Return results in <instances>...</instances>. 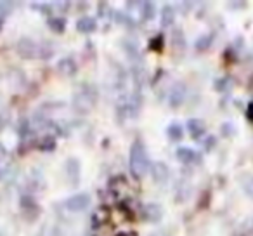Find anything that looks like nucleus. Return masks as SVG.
<instances>
[{"label":"nucleus","instance_id":"nucleus-1","mask_svg":"<svg viewBox=\"0 0 253 236\" xmlns=\"http://www.w3.org/2000/svg\"><path fill=\"white\" fill-rule=\"evenodd\" d=\"M128 165H130V172L134 174V177H142L149 169V156L148 151L144 148V142L135 141L130 148V160H128Z\"/></svg>","mask_w":253,"mask_h":236},{"label":"nucleus","instance_id":"nucleus-2","mask_svg":"<svg viewBox=\"0 0 253 236\" xmlns=\"http://www.w3.org/2000/svg\"><path fill=\"white\" fill-rule=\"evenodd\" d=\"M88 203H90V196L87 193H78L68 198L64 205H66V208L70 212H84L88 207Z\"/></svg>","mask_w":253,"mask_h":236},{"label":"nucleus","instance_id":"nucleus-3","mask_svg":"<svg viewBox=\"0 0 253 236\" xmlns=\"http://www.w3.org/2000/svg\"><path fill=\"white\" fill-rule=\"evenodd\" d=\"M177 158H179L182 163H193V165L201 163L200 153L193 151V149H189V148H179L177 149Z\"/></svg>","mask_w":253,"mask_h":236},{"label":"nucleus","instance_id":"nucleus-4","mask_svg":"<svg viewBox=\"0 0 253 236\" xmlns=\"http://www.w3.org/2000/svg\"><path fill=\"white\" fill-rule=\"evenodd\" d=\"M77 30L80 33H85V35L94 33L95 30H97V21H95L94 18H82L80 21L77 23Z\"/></svg>","mask_w":253,"mask_h":236},{"label":"nucleus","instance_id":"nucleus-5","mask_svg":"<svg viewBox=\"0 0 253 236\" xmlns=\"http://www.w3.org/2000/svg\"><path fill=\"white\" fill-rule=\"evenodd\" d=\"M184 94H186V87L182 84H177L172 89V92H170V102H172V106H179L184 101Z\"/></svg>","mask_w":253,"mask_h":236},{"label":"nucleus","instance_id":"nucleus-6","mask_svg":"<svg viewBox=\"0 0 253 236\" xmlns=\"http://www.w3.org/2000/svg\"><path fill=\"white\" fill-rule=\"evenodd\" d=\"M167 177H169V167L162 162L155 163V165H153V179L158 181V183H163Z\"/></svg>","mask_w":253,"mask_h":236},{"label":"nucleus","instance_id":"nucleus-7","mask_svg":"<svg viewBox=\"0 0 253 236\" xmlns=\"http://www.w3.org/2000/svg\"><path fill=\"white\" fill-rule=\"evenodd\" d=\"M167 136H169L170 141L179 142L180 139H182V136H184L182 125H179V124H172V125H169V129H167Z\"/></svg>","mask_w":253,"mask_h":236},{"label":"nucleus","instance_id":"nucleus-8","mask_svg":"<svg viewBox=\"0 0 253 236\" xmlns=\"http://www.w3.org/2000/svg\"><path fill=\"white\" fill-rule=\"evenodd\" d=\"M187 129H189V132L193 134V138H200L205 132V125H203V122H200V120H189L187 122Z\"/></svg>","mask_w":253,"mask_h":236},{"label":"nucleus","instance_id":"nucleus-9","mask_svg":"<svg viewBox=\"0 0 253 236\" xmlns=\"http://www.w3.org/2000/svg\"><path fill=\"white\" fill-rule=\"evenodd\" d=\"M49 28L52 30L54 33H63L64 28H66V21L63 18H50L49 21Z\"/></svg>","mask_w":253,"mask_h":236},{"label":"nucleus","instance_id":"nucleus-10","mask_svg":"<svg viewBox=\"0 0 253 236\" xmlns=\"http://www.w3.org/2000/svg\"><path fill=\"white\" fill-rule=\"evenodd\" d=\"M173 18H175V11H173V7H170V5H165V7H163V12H162V23H163V26L172 25Z\"/></svg>","mask_w":253,"mask_h":236},{"label":"nucleus","instance_id":"nucleus-11","mask_svg":"<svg viewBox=\"0 0 253 236\" xmlns=\"http://www.w3.org/2000/svg\"><path fill=\"white\" fill-rule=\"evenodd\" d=\"M163 46H165V39H163V35H156V39H153L151 44H149V49L156 50V52H162Z\"/></svg>","mask_w":253,"mask_h":236},{"label":"nucleus","instance_id":"nucleus-12","mask_svg":"<svg viewBox=\"0 0 253 236\" xmlns=\"http://www.w3.org/2000/svg\"><path fill=\"white\" fill-rule=\"evenodd\" d=\"M144 7H141L142 11V18L144 19H151L153 16H155V7H153V4H149V2H146V4H142Z\"/></svg>","mask_w":253,"mask_h":236},{"label":"nucleus","instance_id":"nucleus-13","mask_svg":"<svg viewBox=\"0 0 253 236\" xmlns=\"http://www.w3.org/2000/svg\"><path fill=\"white\" fill-rule=\"evenodd\" d=\"M211 40H213V37H211V35L203 37V39H201L200 42H198V47H200V50L207 49V46H208V44H211Z\"/></svg>","mask_w":253,"mask_h":236},{"label":"nucleus","instance_id":"nucleus-14","mask_svg":"<svg viewBox=\"0 0 253 236\" xmlns=\"http://www.w3.org/2000/svg\"><path fill=\"white\" fill-rule=\"evenodd\" d=\"M246 116H248V120L253 122V102H250L248 109H246Z\"/></svg>","mask_w":253,"mask_h":236},{"label":"nucleus","instance_id":"nucleus-15","mask_svg":"<svg viewBox=\"0 0 253 236\" xmlns=\"http://www.w3.org/2000/svg\"><path fill=\"white\" fill-rule=\"evenodd\" d=\"M213 144H215V138L211 136L210 139H207V149H211L213 148Z\"/></svg>","mask_w":253,"mask_h":236},{"label":"nucleus","instance_id":"nucleus-16","mask_svg":"<svg viewBox=\"0 0 253 236\" xmlns=\"http://www.w3.org/2000/svg\"><path fill=\"white\" fill-rule=\"evenodd\" d=\"M2 26H4V21H2V19H0V30H2Z\"/></svg>","mask_w":253,"mask_h":236},{"label":"nucleus","instance_id":"nucleus-17","mask_svg":"<svg viewBox=\"0 0 253 236\" xmlns=\"http://www.w3.org/2000/svg\"><path fill=\"white\" fill-rule=\"evenodd\" d=\"M118 236H126V235H125V233H120V235H118Z\"/></svg>","mask_w":253,"mask_h":236}]
</instances>
